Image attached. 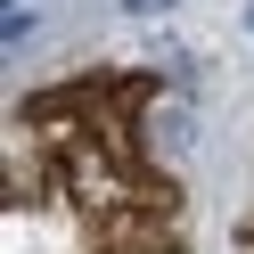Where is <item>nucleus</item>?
I'll return each instance as SVG.
<instances>
[{"instance_id": "obj_1", "label": "nucleus", "mask_w": 254, "mask_h": 254, "mask_svg": "<svg viewBox=\"0 0 254 254\" xmlns=\"http://www.w3.org/2000/svg\"><path fill=\"white\" fill-rule=\"evenodd\" d=\"M33 33H41V17H33V0H8V17H0V41H8V50H25Z\"/></svg>"}, {"instance_id": "obj_2", "label": "nucleus", "mask_w": 254, "mask_h": 254, "mask_svg": "<svg viewBox=\"0 0 254 254\" xmlns=\"http://www.w3.org/2000/svg\"><path fill=\"white\" fill-rule=\"evenodd\" d=\"M123 17H172V0H123Z\"/></svg>"}, {"instance_id": "obj_3", "label": "nucleus", "mask_w": 254, "mask_h": 254, "mask_svg": "<svg viewBox=\"0 0 254 254\" xmlns=\"http://www.w3.org/2000/svg\"><path fill=\"white\" fill-rule=\"evenodd\" d=\"M238 254H254V221H246V230H238Z\"/></svg>"}]
</instances>
